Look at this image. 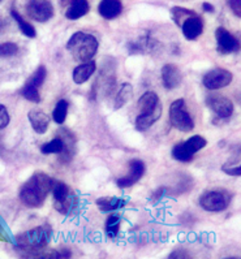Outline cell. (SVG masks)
I'll list each match as a JSON object with an SVG mask.
<instances>
[{
    "label": "cell",
    "mask_w": 241,
    "mask_h": 259,
    "mask_svg": "<svg viewBox=\"0 0 241 259\" xmlns=\"http://www.w3.org/2000/svg\"><path fill=\"white\" fill-rule=\"evenodd\" d=\"M206 104L213 112L217 113L222 119L231 117L233 115V111H235V106H233L231 99L219 94L209 95L208 99H206Z\"/></svg>",
    "instance_id": "11"
},
{
    "label": "cell",
    "mask_w": 241,
    "mask_h": 259,
    "mask_svg": "<svg viewBox=\"0 0 241 259\" xmlns=\"http://www.w3.org/2000/svg\"><path fill=\"white\" fill-rule=\"evenodd\" d=\"M51 229L47 226L37 227L17 237V245L24 251H42L49 245Z\"/></svg>",
    "instance_id": "4"
},
{
    "label": "cell",
    "mask_w": 241,
    "mask_h": 259,
    "mask_svg": "<svg viewBox=\"0 0 241 259\" xmlns=\"http://www.w3.org/2000/svg\"><path fill=\"white\" fill-rule=\"evenodd\" d=\"M95 70H97V64L93 60L77 65L73 69V74H72L74 83H77V85L85 83L95 73Z\"/></svg>",
    "instance_id": "18"
},
{
    "label": "cell",
    "mask_w": 241,
    "mask_h": 259,
    "mask_svg": "<svg viewBox=\"0 0 241 259\" xmlns=\"http://www.w3.org/2000/svg\"><path fill=\"white\" fill-rule=\"evenodd\" d=\"M46 76H47L46 67H45V65H39V67H38V69L34 72L33 76L29 78V81H30V82L33 83L35 88H39V86H42V83L45 82Z\"/></svg>",
    "instance_id": "29"
},
{
    "label": "cell",
    "mask_w": 241,
    "mask_h": 259,
    "mask_svg": "<svg viewBox=\"0 0 241 259\" xmlns=\"http://www.w3.org/2000/svg\"><path fill=\"white\" fill-rule=\"evenodd\" d=\"M97 206L98 208L103 212H108V211H115L126 206V199L117 198V197H102V198L97 199Z\"/></svg>",
    "instance_id": "19"
},
{
    "label": "cell",
    "mask_w": 241,
    "mask_h": 259,
    "mask_svg": "<svg viewBox=\"0 0 241 259\" xmlns=\"http://www.w3.org/2000/svg\"><path fill=\"white\" fill-rule=\"evenodd\" d=\"M21 95L25 98V99H28V101L33 102V103H39L41 102V95L39 92H38V88L33 85L30 81H26L24 86L21 89Z\"/></svg>",
    "instance_id": "26"
},
{
    "label": "cell",
    "mask_w": 241,
    "mask_h": 259,
    "mask_svg": "<svg viewBox=\"0 0 241 259\" xmlns=\"http://www.w3.org/2000/svg\"><path fill=\"white\" fill-rule=\"evenodd\" d=\"M170 121L174 128L177 131L188 133L194 129V121L192 116L186 110V104L184 99H176L170 106Z\"/></svg>",
    "instance_id": "6"
},
{
    "label": "cell",
    "mask_w": 241,
    "mask_h": 259,
    "mask_svg": "<svg viewBox=\"0 0 241 259\" xmlns=\"http://www.w3.org/2000/svg\"><path fill=\"white\" fill-rule=\"evenodd\" d=\"M10 121L11 117L10 113H8V110H7V107L0 103V129L7 128Z\"/></svg>",
    "instance_id": "32"
},
{
    "label": "cell",
    "mask_w": 241,
    "mask_h": 259,
    "mask_svg": "<svg viewBox=\"0 0 241 259\" xmlns=\"http://www.w3.org/2000/svg\"><path fill=\"white\" fill-rule=\"evenodd\" d=\"M60 6L64 11V16L69 20L81 19L88 15L90 6L88 0H59Z\"/></svg>",
    "instance_id": "13"
},
{
    "label": "cell",
    "mask_w": 241,
    "mask_h": 259,
    "mask_svg": "<svg viewBox=\"0 0 241 259\" xmlns=\"http://www.w3.org/2000/svg\"><path fill=\"white\" fill-rule=\"evenodd\" d=\"M181 31L188 40H194L204 33V20L199 16H192L181 24Z\"/></svg>",
    "instance_id": "14"
},
{
    "label": "cell",
    "mask_w": 241,
    "mask_h": 259,
    "mask_svg": "<svg viewBox=\"0 0 241 259\" xmlns=\"http://www.w3.org/2000/svg\"><path fill=\"white\" fill-rule=\"evenodd\" d=\"M19 51V46L13 42H6L0 43V59L3 58H11V56L16 55Z\"/></svg>",
    "instance_id": "30"
},
{
    "label": "cell",
    "mask_w": 241,
    "mask_h": 259,
    "mask_svg": "<svg viewBox=\"0 0 241 259\" xmlns=\"http://www.w3.org/2000/svg\"><path fill=\"white\" fill-rule=\"evenodd\" d=\"M54 179L49 175L38 172L34 174L20 189V199L28 207H41L52 189Z\"/></svg>",
    "instance_id": "1"
},
{
    "label": "cell",
    "mask_w": 241,
    "mask_h": 259,
    "mask_svg": "<svg viewBox=\"0 0 241 259\" xmlns=\"http://www.w3.org/2000/svg\"><path fill=\"white\" fill-rule=\"evenodd\" d=\"M222 169L224 174H227L228 176H233V177H238L241 175V167H240V163L235 164V163L229 160V162L224 163L222 165Z\"/></svg>",
    "instance_id": "31"
},
{
    "label": "cell",
    "mask_w": 241,
    "mask_h": 259,
    "mask_svg": "<svg viewBox=\"0 0 241 259\" xmlns=\"http://www.w3.org/2000/svg\"><path fill=\"white\" fill-rule=\"evenodd\" d=\"M26 12L34 21L46 22L54 16V7L50 0H29Z\"/></svg>",
    "instance_id": "9"
},
{
    "label": "cell",
    "mask_w": 241,
    "mask_h": 259,
    "mask_svg": "<svg viewBox=\"0 0 241 259\" xmlns=\"http://www.w3.org/2000/svg\"><path fill=\"white\" fill-rule=\"evenodd\" d=\"M171 16L176 25L181 26V24L186 19H189L192 16H197V13L192 10H188V8H183V7H174V8H171Z\"/></svg>",
    "instance_id": "24"
},
{
    "label": "cell",
    "mask_w": 241,
    "mask_h": 259,
    "mask_svg": "<svg viewBox=\"0 0 241 259\" xmlns=\"http://www.w3.org/2000/svg\"><path fill=\"white\" fill-rule=\"evenodd\" d=\"M51 192L54 195V208L61 215H69L77 207V197L65 183L54 180Z\"/></svg>",
    "instance_id": "5"
},
{
    "label": "cell",
    "mask_w": 241,
    "mask_h": 259,
    "mask_svg": "<svg viewBox=\"0 0 241 259\" xmlns=\"http://www.w3.org/2000/svg\"><path fill=\"white\" fill-rule=\"evenodd\" d=\"M232 13L237 17H241V0H227Z\"/></svg>",
    "instance_id": "34"
},
{
    "label": "cell",
    "mask_w": 241,
    "mask_h": 259,
    "mask_svg": "<svg viewBox=\"0 0 241 259\" xmlns=\"http://www.w3.org/2000/svg\"><path fill=\"white\" fill-rule=\"evenodd\" d=\"M138 110L140 113L136 117V129L138 132H145L160 119L163 107L155 93L146 92L138 99Z\"/></svg>",
    "instance_id": "2"
},
{
    "label": "cell",
    "mask_w": 241,
    "mask_h": 259,
    "mask_svg": "<svg viewBox=\"0 0 241 259\" xmlns=\"http://www.w3.org/2000/svg\"><path fill=\"white\" fill-rule=\"evenodd\" d=\"M123 4L120 0H102L98 6V12L106 20H113L122 13Z\"/></svg>",
    "instance_id": "17"
},
{
    "label": "cell",
    "mask_w": 241,
    "mask_h": 259,
    "mask_svg": "<svg viewBox=\"0 0 241 259\" xmlns=\"http://www.w3.org/2000/svg\"><path fill=\"white\" fill-rule=\"evenodd\" d=\"M106 233L107 236L110 238H116V236L119 235V231H120V217L119 215H110V217L107 218L106 220Z\"/></svg>",
    "instance_id": "25"
},
{
    "label": "cell",
    "mask_w": 241,
    "mask_h": 259,
    "mask_svg": "<svg viewBox=\"0 0 241 259\" xmlns=\"http://www.w3.org/2000/svg\"><path fill=\"white\" fill-rule=\"evenodd\" d=\"M232 78H233V74L228 69L215 68L205 74L202 83L209 90H219V89L227 88L232 82Z\"/></svg>",
    "instance_id": "8"
},
{
    "label": "cell",
    "mask_w": 241,
    "mask_h": 259,
    "mask_svg": "<svg viewBox=\"0 0 241 259\" xmlns=\"http://www.w3.org/2000/svg\"><path fill=\"white\" fill-rule=\"evenodd\" d=\"M132 97H133V88H132L131 83L124 82L122 85V88L119 89L117 94H116L115 103H113L115 106H113V108H115V110H119V108L124 107L128 103V101H131Z\"/></svg>",
    "instance_id": "20"
},
{
    "label": "cell",
    "mask_w": 241,
    "mask_h": 259,
    "mask_svg": "<svg viewBox=\"0 0 241 259\" xmlns=\"http://www.w3.org/2000/svg\"><path fill=\"white\" fill-rule=\"evenodd\" d=\"M0 2H2V0H0Z\"/></svg>",
    "instance_id": "38"
},
{
    "label": "cell",
    "mask_w": 241,
    "mask_h": 259,
    "mask_svg": "<svg viewBox=\"0 0 241 259\" xmlns=\"http://www.w3.org/2000/svg\"><path fill=\"white\" fill-rule=\"evenodd\" d=\"M28 119L31 124V128L38 135H45L49 129L50 117L41 110H31L28 113Z\"/></svg>",
    "instance_id": "16"
},
{
    "label": "cell",
    "mask_w": 241,
    "mask_h": 259,
    "mask_svg": "<svg viewBox=\"0 0 241 259\" xmlns=\"http://www.w3.org/2000/svg\"><path fill=\"white\" fill-rule=\"evenodd\" d=\"M98 47H99V43H98L97 38L92 34L84 33V31L74 33L67 42L68 51L72 54L76 60L83 61V63L90 61L94 58Z\"/></svg>",
    "instance_id": "3"
},
{
    "label": "cell",
    "mask_w": 241,
    "mask_h": 259,
    "mask_svg": "<svg viewBox=\"0 0 241 259\" xmlns=\"http://www.w3.org/2000/svg\"><path fill=\"white\" fill-rule=\"evenodd\" d=\"M72 254H70L69 250H52V253L49 254L45 258H70Z\"/></svg>",
    "instance_id": "33"
},
{
    "label": "cell",
    "mask_w": 241,
    "mask_h": 259,
    "mask_svg": "<svg viewBox=\"0 0 241 259\" xmlns=\"http://www.w3.org/2000/svg\"><path fill=\"white\" fill-rule=\"evenodd\" d=\"M11 15H12V17L15 19V21L17 22L20 30H21V33L24 34V35H26V37H29V38L37 37V31H35V29H34L33 25L29 24L28 21H25L24 17H22V16L17 12V10H16L15 7H12V10H11Z\"/></svg>",
    "instance_id": "21"
},
{
    "label": "cell",
    "mask_w": 241,
    "mask_h": 259,
    "mask_svg": "<svg viewBox=\"0 0 241 259\" xmlns=\"http://www.w3.org/2000/svg\"><path fill=\"white\" fill-rule=\"evenodd\" d=\"M206 145H208V141L205 140L202 136H198V135L193 136V137H190L189 140H186L185 142H184L185 149L188 150L190 154H193V155H194L195 153H198L199 150L205 149Z\"/></svg>",
    "instance_id": "23"
},
{
    "label": "cell",
    "mask_w": 241,
    "mask_h": 259,
    "mask_svg": "<svg viewBox=\"0 0 241 259\" xmlns=\"http://www.w3.org/2000/svg\"><path fill=\"white\" fill-rule=\"evenodd\" d=\"M172 158L183 163H189L193 160V154H190L188 150L184 146V142L177 144L176 146L172 149Z\"/></svg>",
    "instance_id": "28"
},
{
    "label": "cell",
    "mask_w": 241,
    "mask_h": 259,
    "mask_svg": "<svg viewBox=\"0 0 241 259\" xmlns=\"http://www.w3.org/2000/svg\"><path fill=\"white\" fill-rule=\"evenodd\" d=\"M202 8H204L205 12H208V13H213L214 10H215V8H214L213 4L208 3V2H205V3L202 4Z\"/></svg>",
    "instance_id": "37"
},
{
    "label": "cell",
    "mask_w": 241,
    "mask_h": 259,
    "mask_svg": "<svg viewBox=\"0 0 241 259\" xmlns=\"http://www.w3.org/2000/svg\"><path fill=\"white\" fill-rule=\"evenodd\" d=\"M165 188H163V186H160V188H158V189L155 190V192L153 193V194H151V202H153V203H156V202L158 201H160V198H162L163 197V194H165Z\"/></svg>",
    "instance_id": "35"
},
{
    "label": "cell",
    "mask_w": 241,
    "mask_h": 259,
    "mask_svg": "<svg viewBox=\"0 0 241 259\" xmlns=\"http://www.w3.org/2000/svg\"><path fill=\"white\" fill-rule=\"evenodd\" d=\"M64 149V142L61 137H56L47 144L42 145L41 147V153L42 154H60Z\"/></svg>",
    "instance_id": "27"
},
{
    "label": "cell",
    "mask_w": 241,
    "mask_h": 259,
    "mask_svg": "<svg viewBox=\"0 0 241 259\" xmlns=\"http://www.w3.org/2000/svg\"><path fill=\"white\" fill-rule=\"evenodd\" d=\"M170 258H190V254L185 253V250L184 249H177L174 250V253L170 254Z\"/></svg>",
    "instance_id": "36"
},
{
    "label": "cell",
    "mask_w": 241,
    "mask_h": 259,
    "mask_svg": "<svg viewBox=\"0 0 241 259\" xmlns=\"http://www.w3.org/2000/svg\"><path fill=\"white\" fill-rule=\"evenodd\" d=\"M145 169H146V165L142 160L140 159H133L129 162V174L126 175L124 177H120L116 180V185L122 188V189H127V188H131L135 184H137L138 181L142 179L145 174Z\"/></svg>",
    "instance_id": "10"
},
{
    "label": "cell",
    "mask_w": 241,
    "mask_h": 259,
    "mask_svg": "<svg viewBox=\"0 0 241 259\" xmlns=\"http://www.w3.org/2000/svg\"><path fill=\"white\" fill-rule=\"evenodd\" d=\"M162 82L167 90H174V89L179 88L181 83V72L180 69L174 64H166L162 68Z\"/></svg>",
    "instance_id": "15"
},
{
    "label": "cell",
    "mask_w": 241,
    "mask_h": 259,
    "mask_svg": "<svg viewBox=\"0 0 241 259\" xmlns=\"http://www.w3.org/2000/svg\"><path fill=\"white\" fill-rule=\"evenodd\" d=\"M232 194L227 190H211L206 192L199 198V206L209 212H220L229 206Z\"/></svg>",
    "instance_id": "7"
},
{
    "label": "cell",
    "mask_w": 241,
    "mask_h": 259,
    "mask_svg": "<svg viewBox=\"0 0 241 259\" xmlns=\"http://www.w3.org/2000/svg\"><path fill=\"white\" fill-rule=\"evenodd\" d=\"M68 102L65 99H61L56 103L55 108L52 111V120L56 122V124L61 125L64 124L65 119H67V115H68Z\"/></svg>",
    "instance_id": "22"
},
{
    "label": "cell",
    "mask_w": 241,
    "mask_h": 259,
    "mask_svg": "<svg viewBox=\"0 0 241 259\" xmlns=\"http://www.w3.org/2000/svg\"><path fill=\"white\" fill-rule=\"evenodd\" d=\"M215 38H217V50L222 55L236 54L240 49L238 40L227 29L218 28L215 31Z\"/></svg>",
    "instance_id": "12"
}]
</instances>
